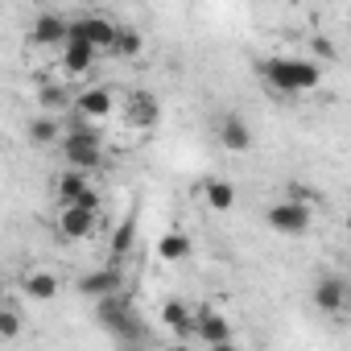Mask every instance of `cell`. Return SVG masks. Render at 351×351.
<instances>
[{
    "mask_svg": "<svg viewBox=\"0 0 351 351\" xmlns=\"http://www.w3.org/2000/svg\"><path fill=\"white\" fill-rule=\"evenodd\" d=\"M261 75L281 95H306V91H314L322 83V66L310 62V58H265Z\"/></svg>",
    "mask_w": 351,
    "mask_h": 351,
    "instance_id": "obj_1",
    "label": "cell"
},
{
    "mask_svg": "<svg viewBox=\"0 0 351 351\" xmlns=\"http://www.w3.org/2000/svg\"><path fill=\"white\" fill-rule=\"evenodd\" d=\"M95 314H99V322L120 339V343H145V318L136 314V306H132V298H124V293H112V298H99L95 302Z\"/></svg>",
    "mask_w": 351,
    "mask_h": 351,
    "instance_id": "obj_2",
    "label": "cell"
},
{
    "mask_svg": "<svg viewBox=\"0 0 351 351\" xmlns=\"http://www.w3.org/2000/svg\"><path fill=\"white\" fill-rule=\"evenodd\" d=\"M58 149H62V157H66V169L87 173V169H99V165H104V132H95V128L62 132Z\"/></svg>",
    "mask_w": 351,
    "mask_h": 351,
    "instance_id": "obj_3",
    "label": "cell"
},
{
    "mask_svg": "<svg viewBox=\"0 0 351 351\" xmlns=\"http://www.w3.org/2000/svg\"><path fill=\"white\" fill-rule=\"evenodd\" d=\"M265 219H269V228H273L277 236L298 240V236H306V232L314 228V207L302 203V199H277V203L265 211Z\"/></svg>",
    "mask_w": 351,
    "mask_h": 351,
    "instance_id": "obj_4",
    "label": "cell"
},
{
    "mask_svg": "<svg viewBox=\"0 0 351 351\" xmlns=\"http://www.w3.org/2000/svg\"><path fill=\"white\" fill-rule=\"evenodd\" d=\"M112 38H116V21L104 17V13H83V17H75V21L66 25V42H83V46H91L95 54L108 50Z\"/></svg>",
    "mask_w": 351,
    "mask_h": 351,
    "instance_id": "obj_5",
    "label": "cell"
},
{
    "mask_svg": "<svg viewBox=\"0 0 351 351\" xmlns=\"http://www.w3.org/2000/svg\"><path fill=\"white\" fill-rule=\"evenodd\" d=\"M75 112L83 116V128H95V124H104V120H112V112H116V95L108 91V87H83V91H75Z\"/></svg>",
    "mask_w": 351,
    "mask_h": 351,
    "instance_id": "obj_6",
    "label": "cell"
},
{
    "mask_svg": "<svg viewBox=\"0 0 351 351\" xmlns=\"http://www.w3.org/2000/svg\"><path fill=\"white\" fill-rule=\"evenodd\" d=\"M54 228L62 240L79 244V240H91L99 232V211H83V207H58L54 215Z\"/></svg>",
    "mask_w": 351,
    "mask_h": 351,
    "instance_id": "obj_7",
    "label": "cell"
},
{
    "mask_svg": "<svg viewBox=\"0 0 351 351\" xmlns=\"http://www.w3.org/2000/svg\"><path fill=\"white\" fill-rule=\"evenodd\" d=\"M75 289H79V298H91V302H99V298L124 293V273H120V265L91 269V273H83V277L75 281Z\"/></svg>",
    "mask_w": 351,
    "mask_h": 351,
    "instance_id": "obj_8",
    "label": "cell"
},
{
    "mask_svg": "<svg viewBox=\"0 0 351 351\" xmlns=\"http://www.w3.org/2000/svg\"><path fill=\"white\" fill-rule=\"evenodd\" d=\"M215 132H219V145H223L228 153H248V149L256 145V136H252V128H248V120H244L240 112H223V116L215 120Z\"/></svg>",
    "mask_w": 351,
    "mask_h": 351,
    "instance_id": "obj_9",
    "label": "cell"
},
{
    "mask_svg": "<svg viewBox=\"0 0 351 351\" xmlns=\"http://www.w3.org/2000/svg\"><path fill=\"white\" fill-rule=\"evenodd\" d=\"M347 298H351V289H347V277H339V273H326V277H318L314 281V306L322 310V314H343L347 310Z\"/></svg>",
    "mask_w": 351,
    "mask_h": 351,
    "instance_id": "obj_10",
    "label": "cell"
},
{
    "mask_svg": "<svg viewBox=\"0 0 351 351\" xmlns=\"http://www.w3.org/2000/svg\"><path fill=\"white\" fill-rule=\"evenodd\" d=\"M66 25H71V17H62V13H38L29 38H34V46H42V50H62V46H66Z\"/></svg>",
    "mask_w": 351,
    "mask_h": 351,
    "instance_id": "obj_11",
    "label": "cell"
},
{
    "mask_svg": "<svg viewBox=\"0 0 351 351\" xmlns=\"http://www.w3.org/2000/svg\"><path fill=\"white\" fill-rule=\"evenodd\" d=\"M195 335L207 343V347H215V343H232V322H228V314H219V310H199L195 314Z\"/></svg>",
    "mask_w": 351,
    "mask_h": 351,
    "instance_id": "obj_12",
    "label": "cell"
},
{
    "mask_svg": "<svg viewBox=\"0 0 351 351\" xmlns=\"http://www.w3.org/2000/svg\"><path fill=\"white\" fill-rule=\"evenodd\" d=\"M161 326L178 335V343H186V339L195 335V310H191L182 298H169V302L161 306Z\"/></svg>",
    "mask_w": 351,
    "mask_h": 351,
    "instance_id": "obj_13",
    "label": "cell"
},
{
    "mask_svg": "<svg viewBox=\"0 0 351 351\" xmlns=\"http://www.w3.org/2000/svg\"><path fill=\"white\" fill-rule=\"evenodd\" d=\"M58 289H62V281H58L50 269H25V273H21V293L34 298V302H54Z\"/></svg>",
    "mask_w": 351,
    "mask_h": 351,
    "instance_id": "obj_14",
    "label": "cell"
},
{
    "mask_svg": "<svg viewBox=\"0 0 351 351\" xmlns=\"http://www.w3.org/2000/svg\"><path fill=\"white\" fill-rule=\"evenodd\" d=\"M95 50L91 46H83V42H66L62 46V75L66 79H87L91 71H95Z\"/></svg>",
    "mask_w": 351,
    "mask_h": 351,
    "instance_id": "obj_15",
    "label": "cell"
},
{
    "mask_svg": "<svg viewBox=\"0 0 351 351\" xmlns=\"http://www.w3.org/2000/svg\"><path fill=\"white\" fill-rule=\"evenodd\" d=\"M124 108H128V124H132V128H153V124L161 120V104H157L149 91H132V95L124 99Z\"/></svg>",
    "mask_w": 351,
    "mask_h": 351,
    "instance_id": "obj_16",
    "label": "cell"
},
{
    "mask_svg": "<svg viewBox=\"0 0 351 351\" xmlns=\"http://www.w3.org/2000/svg\"><path fill=\"white\" fill-rule=\"evenodd\" d=\"M38 108H42V116H62L66 108H75V91L66 83H42L38 87Z\"/></svg>",
    "mask_w": 351,
    "mask_h": 351,
    "instance_id": "obj_17",
    "label": "cell"
},
{
    "mask_svg": "<svg viewBox=\"0 0 351 351\" xmlns=\"http://www.w3.org/2000/svg\"><path fill=\"white\" fill-rule=\"evenodd\" d=\"M87 186H91V182H87V173H79V169H62L58 178H54V199H58V207H75V203L83 199Z\"/></svg>",
    "mask_w": 351,
    "mask_h": 351,
    "instance_id": "obj_18",
    "label": "cell"
},
{
    "mask_svg": "<svg viewBox=\"0 0 351 351\" xmlns=\"http://www.w3.org/2000/svg\"><path fill=\"white\" fill-rule=\"evenodd\" d=\"M141 50H145V34L136 25H116V38L108 46V54L112 58H136Z\"/></svg>",
    "mask_w": 351,
    "mask_h": 351,
    "instance_id": "obj_19",
    "label": "cell"
},
{
    "mask_svg": "<svg viewBox=\"0 0 351 351\" xmlns=\"http://www.w3.org/2000/svg\"><path fill=\"white\" fill-rule=\"evenodd\" d=\"M203 203H207L211 211H232V207H236V186H232L228 178H207V182H203Z\"/></svg>",
    "mask_w": 351,
    "mask_h": 351,
    "instance_id": "obj_20",
    "label": "cell"
},
{
    "mask_svg": "<svg viewBox=\"0 0 351 351\" xmlns=\"http://www.w3.org/2000/svg\"><path fill=\"white\" fill-rule=\"evenodd\" d=\"M157 256H161L165 265L186 261V256H191V236H186V232H165V236L157 240Z\"/></svg>",
    "mask_w": 351,
    "mask_h": 351,
    "instance_id": "obj_21",
    "label": "cell"
},
{
    "mask_svg": "<svg viewBox=\"0 0 351 351\" xmlns=\"http://www.w3.org/2000/svg\"><path fill=\"white\" fill-rule=\"evenodd\" d=\"M29 141L42 145V149L58 145V141H62V120H58V116H34V120H29Z\"/></svg>",
    "mask_w": 351,
    "mask_h": 351,
    "instance_id": "obj_22",
    "label": "cell"
},
{
    "mask_svg": "<svg viewBox=\"0 0 351 351\" xmlns=\"http://www.w3.org/2000/svg\"><path fill=\"white\" fill-rule=\"evenodd\" d=\"M132 240H136V219L128 215V219L112 232V240H108V248H112V265H120V261L132 252Z\"/></svg>",
    "mask_w": 351,
    "mask_h": 351,
    "instance_id": "obj_23",
    "label": "cell"
},
{
    "mask_svg": "<svg viewBox=\"0 0 351 351\" xmlns=\"http://www.w3.org/2000/svg\"><path fill=\"white\" fill-rule=\"evenodd\" d=\"M21 326H25V318H21V310L17 306H9V302H0V339H17L21 335Z\"/></svg>",
    "mask_w": 351,
    "mask_h": 351,
    "instance_id": "obj_24",
    "label": "cell"
},
{
    "mask_svg": "<svg viewBox=\"0 0 351 351\" xmlns=\"http://www.w3.org/2000/svg\"><path fill=\"white\" fill-rule=\"evenodd\" d=\"M310 50H314V58H310V62H318V66H326V62H335V54H339V50H335V42H330L326 34H318V38H310Z\"/></svg>",
    "mask_w": 351,
    "mask_h": 351,
    "instance_id": "obj_25",
    "label": "cell"
},
{
    "mask_svg": "<svg viewBox=\"0 0 351 351\" xmlns=\"http://www.w3.org/2000/svg\"><path fill=\"white\" fill-rule=\"evenodd\" d=\"M207 351H240L236 343H215V347H207Z\"/></svg>",
    "mask_w": 351,
    "mask_h": 351,
    "instance_id": "obj_26",
    "label": "cell"
},
{
    "mask_svg": "<svg viewBox=\"0 0 351 351\" xmlns=\"http://www.w3.org/2000/svg\"><path fill=\"white\" fill-rule=\"evenodd\" d=\"M165 351H191V343H173V347H165Z\"/></svg>",
    "mask_w": 351,
    "mask_h": 351,
    "instance_id": "obj_27",
    "label": "cell"
}]
</instances>
